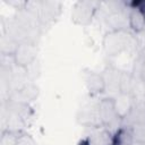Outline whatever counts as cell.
<instances>
[{
	"instance_id": "cell-6",
	"label": "cell",
	"mask_w": 145,
	"mask_h": 145,
	"mask_svg": "<svg viewBox=\"0 0 145 145\" xmlns=\"http://www.w3.org/2000/svg\"><path fill=\"white\" fill-rule=\"evenodd\" d=\"M39 94V88L35 85H25L22 88L14 91L12 99L16 103H22V104H27V102L33 101L37 97Z\"/></svg>"
},
{
	"instance_id": "cell-8",
	"label": "cell",
	"mask_w": 145,
	"mask_h": 145,
	"mask_svg": "<svg viewBox=\"0 0 145 145\" xmlns=\"http://www.w3.org/2000/svg\"><path fill=\"white\" fill-rule=\"evenodd\" d=\"M129 25L135 31H140L145 26V17L144 15L138 10H133L128 18Z\"/></svg>"
},
{
	"instance_id": "cell-2",
	"label": "cell",
	"mask_w": 145,
	"mask_h": 145,
	"mask_svg": "<svg viewBox=\"0 0 145 145\" xmlns=\"http://www.w3.org/2000/svg\"><path fill=\"white\" fill-rule=\"evenodd\" d=\"M37 48L35 46V44L26 41L16 45V49L12 52V58L17 67L26 68L35 60Z\"/></svg>"
},
{
	"instance_id": "cell-7",
	"label": "cell",
	"mask_w": 145,
	"mask_h": 145,
	"mask_svg": "<svg viewBox=\"0 0 145 145\" xmlns=\"http://www.w3.org/2000/svg\"><path fill=\"white\" fill-rule=\"evenodd\" d=\"M114 104H116V109H117L119 117L125 116L131 109V102H130L127 93H121L119 95V97L117 100H114Z\"/></svg>"
},
{
	"instance_id": "cell-4",
	"label": "cell",
	"mask_w": 145,
	"mask_h": 145,
	"mask_svg": "<svg viewBox=\"0 0 145 145\" xmlns=\"http://www.w3.org/2000/svg\"><path fill=\"white\" fill-rule=\"evenodd\" d=\"M119 114L116 109L114 100L104 99L99 104V118L105 125H111L118 119Z\"/></svg>"
},
{
	"instance_id": "cell-12",
	"label": "cell",
	"mask_w": 145,
	"mask_h": 145,
	"mask_svg": "<svg viewBox=\"0 0 145 145\" xmlns=\"http://www.w3.org/2000/svg\"><path fill=\"white\" fill-rule=\"evenodd\" d=\"M93 140L95 142V145H105V139H104V137H103V134H97V135H95V137H94Z\"/></svg>"
},
{
	"instance_id": "cell-5",
	"label": "cell",
	"mask_w": 145,
	"mask_h": 145,
	"mask_svg": "<svg viewBox=\"0 0 145 145\" xmlns=\"http://www.w3.org/2000/svg\"><path fill=\"white\" fill-rule=\"evenodd\" d=\"M85 85L89 93L92 94H99L104 92L106 88V82L103 75L91 71L85 77Z\"/></svg>"
},
{
	"instance_id": "cell-3",
	"label": "cell",
	"mask_w": 145,
	"mask_h": 145,
	"mask_svg": "<svg viewBox=\"0 0 145 145\" xmlns=\"http://www.w3.org/2000/svg\"><path fill=\"white\" fill-rule=\"evenodd\" d=\"M96 3L93 1H78L71 10V20L77 25H87L95 12Z\"/></svg>"
},
{
	"instance_id": "cell-10",
	"label": "cell",
	"mask_w": 145,
	"mask_h": 145,
	"mask_svg": "<svg viewBox=\"0 0 145 145\" xmlns=\"http://www.w3.org/2000/svg\"><path fill=\"white\" fill-rule=\"evenodd\" d=\"M15 145H35V142L31 136L24 135V136H20V137L16 138Z\"/></svg>"
},
{
	"instance_id": "cell-11",
	"label": "cell",
	"mask_w": 145,
	"mask_h": 145,
	"mask_svg": "<svg viewBox=\"0 0 145 145\" xmlns=\"http://www.w3.org/2000/svg\"><path fill=\"white\" fill-rule=\"evenodd\" d=\"M135 137L139 143L145 144V123L142 126H138V128L135 129Z\"/></svg>"
},
{
	"instance_id": "cell-1",
	"label": "cell",
	"mask_w": 145,
	"mask_h": 145,
	"mask_svg": "<svg viewBox=\"0 0 145 145\" xmlns=\"http://www.w3.org/2000/svg\"><path fill=\"white\" fill-rule=\"evenodd\" d=\"M130 43V35L125 29H113L105 34L103 49L109 56H117L125 51Z\"/></svg>"
},
{
	"instance_id": "cell-9",
	"label": "cell",
	"mask_w": 145,
	"mask_h": 145,
	"mask_svg": "<svg viewBox=\"0 0 145 145\" xmlns=\"http://www.w3.org/2000/svg\"><path fill=\"white\" fill-rule=\"evenodd\" d=\"M136 68L139 77L145 80V48L139 52V56L136 60Z\"/></svg>"
}]
</instances>
